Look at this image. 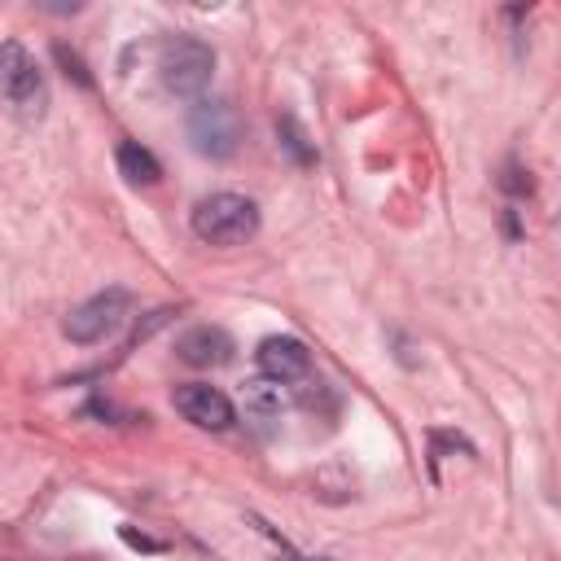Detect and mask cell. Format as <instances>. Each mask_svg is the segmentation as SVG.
<instances>
[{"label":"cell","mask_w":561,"mask_h":561,"mask_svg":"<svg viewBox=\"0 0 561 561\" xmlns=\"http://www.w3.org/2000/svg\"><path fill=\"white\" fill-rule=\"evenodd\" d=\"M254 359H259V373H263L267 381H276V386L298 381V377L311 373V351H307L298 337H285V333L263 337L259 351H254Z\"/></svg>","instance_id":"ba28073f"},{"label":"cell","mask_w":561,"mask_h":561,"mask_svg":"<svg viewBox=\"0 0 561 561\" xmlns=\"http://www.w3.org/2000/svg\"><path fill=\"white\" fill-rule=\"evenodd\" d=\"M500 184H504L508 193H530V175H522V167H513V162L504 167V180H500Z\"/></svg>","instance_id":"4fadbf2b"},{"label":"cell","mask_w":561,"mask_h":561,"mask_svg":"<svg viewBox=\"0 0 561 561\" xmlns=\"http://www.w3.org/2000/svg\"><path fill=\"white\" fill-rule=\"evenodd\" d=\"M127 311H131V294H127L123 285H110V289L92 294L88 302H79V307L66 316L61 333H66L70 342H79V346H96V342H105V337H114V333L123 329Z\"/></svg>","instance_id":"5b68a950"},{"label":"cell","mask_w":561,"mask_h":561,"mask_svg":"<svg viewBox=\"0 0 561 561\" xmlns=\"http://www.w3.org/2000/svg\"><path fill=\"white\" fill-rule=\"evenodd\" d=\"M241 403H245V416H254V421H276V416H280V386L267 381V377H254V381H245Z\"/></svg>","instance_id":"30bf717a"},{"label":"cell","mask_w":561,"mask_h":561,"mask_svg":"<svg viewBox=\"0 0 561 561\" xmlns=\"http://www.w3.org/2000/svg\"><path fill=\"white\" fill-rule=\"evenodd\" d=\"M276 561H329V557H298V552H280Z\"/></svg>","instance_id":"9a60e30c"},{"label":"cell","mask_w":561,"mask_h":561,"mask_svg":"<svg viewBox=\"0 0 561 561\" xmlns=\"http://www.w3.org/2000/svg\"><path fill=\"white\" fill-rule=\"evenodd\" d=\"M0 96L26 123H39L48 114V79L39 70V61L18 39H4L0 44Z\"/></svg>","instance_id":"7a4b0ae2"},{"label":"cell","mask_w":561,"mask_h":561,"mask_svg":"<svg viewBox=\"0 0 561 561\" xmlns=\"http://www.w3.org/2000/svg\"><path fill=\"white\" fill-rule=\"evenodd\" d=\"M53 57H57V66H61V75H66V79H75L79 88H92V75H88L83 57H79L70 44H61V39H57V44H53Z\"/></svg>","instance_id":"7c38bea8"},{"label":"cell","mask_w":561,"mask_h":561,"mask_svg":"<svg viewBox=\"0 0 561 561\" xmlns=\"http://www.w3.org/2000/svg\"><path fill=\"white\" fill-rule=\"evenodd\" d=\"M188 145L202 158H232L241 145V114L232 101L210 96V101H193L188 110Z\"/></svg>","instance_id":"277c9868"},{"label":"cell","mask_w":561,"mask_h":561,"mask_svg":"<svg viewBox=\"0 0 561 561\" xmlns=\"http://www.w3.org/2000/svg\"><path fill=\"white\" fill-rule=\"evenodd\" d=\"M118 535H123V543H131V548H140V552H162V543H158V539H149V535H136L131 526H118Z\"/></svg>","instance_id":"5bb4252c"},{"label":"cell","mask_w":561,"mask_h":561,"mask_svg":"<svg viewBox=\"0 0 561 561\" xmlns=\"http://www.w3.org/2000/svg\"><path fill=\"white\" fill-rule=\"evenodd\" d=\"M188 224L206 245H241L259 232V206L241 193H210L193 206Z\"/></svg>","instance_id":"6da1fadb"},{"label":"cell","mask_w":561,"mask_h":561,"mask_svg":"<svg viewBox=\"0 0 561 561\" xmlns=\"http://www.w3.org/2000/svg\"><path fill=\"white\" fill-rule=\"evenodd\" d=\"M175 355H180L188 368H224V364H232L237 342H232V333L219 329V324H193V329H184V333L175 337Z\"/></svg>","instance_id":"52a82bcc"},{"label":"cell","mask_w":561,"mask_h":561,"mask_svg":"<svg viewBox=\"0 0 561 561\" xmlns=\"http://www.w3.org/2000/svg\"><path fill=\"white\" fill-rule=\"evenodd\" d=\"M175 412L184 421H193L197 430H228L232 425V399L219 390V386H206V381H188V386H175L171 394Z\"/></svg>","instance_id":"8992f818"},{"label":"cell","mask_w":561,"mask_h":561,"mask_svg":"<svg viewBox=\"0 0 561 561\" xmlns=\"http://www.w3.org/2000/svg\"><path fill=\"white\" fill-rule=\"evenodd\" d=\"M158 70L167 92L175 96H202L210 75H215V48L197 35H171L158 53Z\"/></svg>","instance_id":"3957f363"},{"label":"cell","mask_w":561,"mask_h":561,"mask_svg":"<svg viewBox=\"0 0 561 561\" xmlns=\"http://www.w3.org/2000/svg\"><path fill=\"white\" fill-rule=\"evenodd\" d=\"M276 140H280V149H285L298 167H311V162H316V149L307 145V136H302V127H298L294 118H276Z\"/></svg>","instance_id":"8fae6325"},{"label":"cell","mask_w":561,"mask_h":561,"mask_svg":"<svg viewBox=\"0 0 561 561\" xmlns=\"http://www.w3.org/2000/svg\"><path fill=\"white\" fill-rule=\"evenodd\" d=\"M114 158H118V175H123L127 184H136V188H149V184L162 180V162H158L140 140H123Z\"/></svg>","instance_id":"9c48e42d"}]
</instances>
